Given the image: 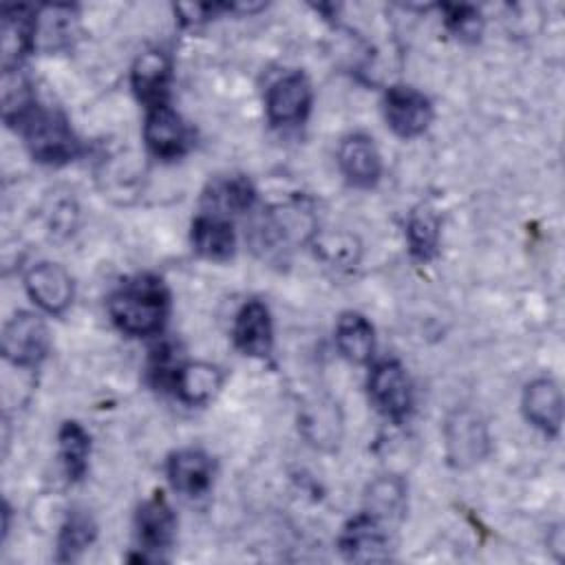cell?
<instances>
[{
  "mask_svg": "<svg viewBox=\"0 0 565 565\" xmlns=\"http://www.w3.org/2000/svg\"><path fill=\"white\" fill-rule=\"evenodd\" d=\"M113 322L128 335H154L170 316V291L161 278L141 274L126 280L108 300Z\"/></svg>",
  "mask_w": 565,
  "mask_h": 565,
  "instance_id": "obj_1",
  "label": "cell"
},
{
  "mask_svg": "<svg viewBox=\"0 0 565 565\" xmlns=\"http://www.w3.org/2000/svg\"><path fill=\"white\" fill-rule=\"evenodd\" d=\"M15 124L26 148L42 163H66L79 154V139L57 110L33 104Z\"/></svg>",
  "mask_w": 565,
  "mask_h": 565,
  "instance_id": "obj_2",
  "label": "cell"
},
{
  "mask_svg": "<svg viewBox=\"0 0 565 565\" xmlns=\"http://www.w3.org/2000/svg\"><path fill=\"white\" fill-rule=\"evenodd\" d=\"M444 444L448 461L455 468H470L479 463L490 450L488 426L470 408L455 411L444 426Z\"/></svg>",
  "mask_w": 565,
  "mask_h": 565,
  "instance_id": "obj_3",
  "label": "cell"
},
{
  "mask_svg": "<svg viewBox=\"0 0 565 565\" xmlns=\"http://www.w3.org/2000/svg\"><path fill=\"white\" fill-rule=\"evenodd\" d=\"M2 353L15 366H35L49 353V329L31 311L13 313L2 327Z\"/></svg>",
  "mask_w": 565,
  "mask_h": 565,
  "instance_id": "obj_4",
  "label": "cell"
},
{
  "mask_svg": "<svg viewBox=\"0 0 565 565\" xmlns=\"http://www.w3.org/2000/svg\"><path fill=\"white\" fill-rule=\"evenodd\" d=\"M369 395L375 408L399 422L411 413L413 391L404 366L397 360H382L369 373Z\"/></svg>",
  "mask_w": 565,
  "mask_h": 565,
  "instance_id": "obj_5",
  "label": "cell"
},
{
  "mask_svg": "<svg viewBox=\"0 0 565 565\" xmlns=\"http://www.w3.org/2000/svg\"><path fill=\"white\" fill-rule=\"evenodd\" d=\"M382 108L388 128L404 139L422 135L433 121L430 99L413 86H391L384 93Z\"/></svg>",
  "mask_w": 565,
  "mask_h": 565,
  "instance_id": "obj_6",
  "label": "cell"
},
{
  "mask_svg": "<svg viewBox=\"0 0 565 565\" xmlns=\"http://www.w3.org/2000/svg\"><path fill=\"white\" fill-rule=\"evenodd\" d=\"M311 84L302 73H287L276 79L265 97V110L274 126L302 124L311 110Z\"/></svg>",
  "mask_w": 565,
  "mask_h": 565,
  "instance_id": "obj_7",
  "label": "cell"
},
{
  "mask_svg": "<svg viewBox=\"0 0 565 565\" xmlns=\"http://www.w3.org/2000/svg\"><path fill=\"white\" fill-rule=\"evenodd\" d=\"M174 530H177V519L166 497L154 494L152 499L143 501L135 516L137 543H139V550H143L139 561L161 558V552L172 545Z\"/></svg>",
  "mask_w": 565,
  "mask_h": 565,
  "instance_id": "obj_8",
  "label": "cell"
},
{
  "mask_svg": "<svg viewBox=\"0 0 565 565\" xmlns=\"http://www.w3.org/2000/svg\"><path fill=\"white\" fill-rule=\"evenodd\" d=\"M143 139L148 150L159 159H177L188 152L192 135L181 115L168 104L148 108L143 124Z\"/></svg>",
  "mask_w": 565,
  "mask_h": 565,
  "instance_id": "obj_9",
  "label": "cell"
},
{
  "mask_svg": "<svg viewBox=\"0 0 565 565\" xmlns=\"http://www.w3.org/2000/svg\"><path fill=\"white\" fill-rule=\"evenodd\" d=\"M340 552L347 561L353 563H375V561H388L391 547H388V534L384 530V523L375 519L369 512H362L353 516L340 539H338Z\"/></svg>",
  "mask_w": 565,
  "mask_h": 565,
  "instance_id": "obj_10",
  "label": "cell"
},
{
  "mask_svg": "<svg viewBox=\"0 0 565 565\" xmlns=\"http://www.w3.org/2000/svg\"><path fill=\"white\" fill-rule=\"evenodd\" d=\"M29 298L46 313H64L73 300V280L57 263H38L24 276Z\"/></svg>",
  "mask_w": 565,
  "mask_h": 565,
  "instance_id": "obj_11",
  "label": "cell"
},
{
  "mask_svg": "<svg viewBox=\"0 0 565 565\" xmlns=\"http://www.w3.org/2000/svg\"><path fill=\"white\" fill-rule=\"evenodd\" d=\"M338 166L344 179L355 188H371L382 174V159L371 137L355 132L342 139L338 148Z\"/></svg>",
  "mask_w": 565,
  "mask_h": 565,
  "instance_id": "obj_12",
  "label": "cell"
},
{
  "mask_svg": "<svg viewBox=\"0 0 565 565\" xmlns=\"http://www.w3.org/2000/svg\"><path fill=\"white\" fill-rule=\"evenodd\" d=\"M523 413L525 419L543 430L545 435H556L563 422V395L552 377H536L523 391Z\"/></svg>",
  "mask_w": 565,
  "mask_h": 565,
  "instance_id": "obj_13",
  "label": "cell"
},
{
  "mask_svg": "<svg viewBox=\"0 0 565 565\" xmlns=\"http://www.w3.org/2000/svg\"><path fill=\"white\" fill-rule=\"evenodd\" d=\"M170 77H172L170 57H168L163 51H157V49L141 53V55L135 60L132 73H130L132 90H135V95H137L148 108L159 106V104H166Z\"/></svg>",
  "mask_w": 565,
  "mask_h": 565,
  "instance_id": "obj_14",
  "label": "cell"
},
{
  "mask_svg": "<svg viewBox=\"0 0 565 565\" xmlns=\"http://www.w3.org/2000/svg\"><path fill=\"white\" fill-rule=\"evenodd\" d=\"M234 342L245 355L252 358H265L271 351L274 327L265 302L249 300L241 307L234 320Z\"/></svg>",
  "mask_w": 565,
  "mask_h": 565,
  "instance_id": "obj_15",
  "label": "cell"
},
{
  "mask_svg": "<svg viewBox=\"0 0 565 565\" xmlns=\"http://www.w3.org/2000/svg\"><path fill=\"white\" fill-rule=\"evenodd\" d=\"M214 461L199 448H185L168 459V479L185 497H201L210 490Z\"/></svg>",
  "mask_w": 565,
  "mask_h": 565,
  "instance_id": "obj_16",
  "label": "cell"
},
{
  "mask_svg": "<svg viewBox=\"0 0 565 565\" xmlns=\"http://www.w3.org/2000/svg\"><path fill=\"white\" fill-rule=\"evenodd\" d=\"M166 384L179 395L181 402L196 406L210 402L218 393L223 375L207 362H188L177 364Z\"/></svg>",
  "mask_w": 565,
  "mask_h": 565,
  "instance_id": "obj_17",
  "label": "cell"
},
{
  "mask_svg": "<svg viewBox=\"0 0 565 565\" xmlns=\"http://www.w3.org/2000/svg\"><path fill=\"white\" fill-rule=\"evenodd\" d=\"M35 49V11L29 7L2 9V64L4 71Z\"/></svg>",
  "mask_w": 565,
  "mask_h": 565,
  "instance_id": "obj_18",
  "label": "cell"
},
{
  "mask_svg": "<svg viewBox=\"0 0 565 565\" xmlns=\"http://www.w3.org/2000/svg\"><path fill=\"white\" fill-rule=\"evenodd\" d=\"M190 236L194 252L207 260H227L236 247L232 223L214 212L196 216Z\"/></svg>",
  "mask_w": 565,
  "mask_h": 565,
  "instance_id": "obj_19",
  "label": "cell"
},
{
  "mask_svg": "<svg viewBox=\"0 0 565 565\" xmlns=\"http://www.w3.org/2000/svg\"><path fill=\"white\" fill-rule=\"evenodd\" d=\"M335 344H338V351L349 362L353 364L369 362L375 351V335H373L371 322L355 311L342 313L335 324Z\"/></svg>",
  "mask_w": 565,
  "mask_h": 565,
  "instance_id": "obj_20",
  "label": "cell"
},
{
  "mask_svg": "<svg viewBox=\"0 0 565 565\" xmlns=\"http://www.w3.org/2000/svg\"><path fill=\"white\" fill-rule=\"evenodd\" d=\"M406 238H408V249L413 258L426 263L437 256L439 216L430 205L422 203L411 212L406 223Z\"/></svg>",
  "mask_w": 565,
  "mask_h": 565,
  "instance_id": "obj_21",
  "label": "cell"
},
{
  "mask_svg": "<svg viewBox=\"0 0 565 565\" xmlns=\"http://www.w3.org/2000/svg\"><path fill=\"white\" fill-rule=\"evenodd\" d=\"M75 9L68 4H51L35 11V46L60 49L71 42L75 31Z\"/></svg>",
  "mask_w": 565,
  "mask_h": 565,
  "instance_id": "obj_22",
  "label": "cell"
},
{
  "mask_svg": "<svg viewBox=\"0 0 565 565\" xmlns=\"http://www.w3.org/2000/svg\"><path fill=\"white\" fill-rule=\"evenodd\" d=\"M406 510V488L397 477H380L366 492V512L382 523H395Z\"/></svg>",
  "mask_w": 565,
  "mask_h": 565,
  "instance_id": "obj_23",
  "label": "cell"
},
{
  "mask_svg": "<svg viewBox=\"0 0 565 565\" xmlns=\"http://www.w3.org/2000/svg\"><path fill=\"white\" fill-rule=\"evenodd\" d=\"M97 536V525L90 514L75 510L66 516L57 536V561L68 563L79 558Z\"/></svg>",
  "mask_w": 565,
  "mask_h": 565,
  "instance_id": "obj_24",
  "label": "cell"
},
{
  "mask_svg": "<svg viewBox=\"0 0 565 565\" xmlns=\"http://www.w3.org/2000/svg\"><path fill=\"white\" fill-rule=\"evenodd\" d=\"M60 455L62 463L66 468V475L71 479H82L88 468V455H90V437L77 422H64L60 433Z\"/></svg>",
  "mask_w": 565,
  "mask_h": 565,
  "instance_id": "obj_25",
  "label": "cell"
},
{
  "mask_svg": "<svg viewBox=\"0 0 565 565\" xmlns=\"http://www.w3.org/2000/svg\"><path fill=\"white\" fill-rule=\"evenodd\" d=\"M207 199L225 212H245L252 207L256 192L245 177H230V179L216 181Z\"/></svg>",
  "mask_w": 565,
  "mask_h": 565,
  "instance_id": "obj_26",
  "label": "cell"
},
{
  "mask_svg": "<svg viewBox=\"0 0 565 565\" xmlns=\"http://www.w3.org/2000/svg\"><path fill=\"white\" fill-rule=\"evenodd\" d=\"M446 11V26L452 31V35L461 40H477L481 35L483 20L475 7L468 4H448Z\"/></svg>",
  "mask_w": 565,
  "mask_h": 565,
  "instance_id": "obj_27",
  "label": "cell"
}]
</instances>
